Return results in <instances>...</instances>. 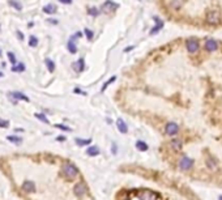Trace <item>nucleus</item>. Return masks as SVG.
<instances>
[{
	"mask_svg": "<svg viewBox=\"0 0 222 200\" xmlns=\"http://www.w3.org/2000/svg\"><path fill=\"white\" fill-rule=\"evenodd\" d=\"M22 190L25 191L26 194H32V192L36 191V184H34L32 181H26V182H24V183H22Z\"/></svg>",
	"mask_w": 222,
	"mask_h": 200,
	"instance_id": "nucleus-10",
	"label": "nucleus"
},
{
	"mask_svg": "<svg viewBox=\"0 0 222 200\" xmlns=\"http://www.w3.org/2000/svg\"><path fill=\"white\" fill-rule=\"evenodd\" d=\"M56 11H58V7L54 5V4H47V5L43 7V12L46 15H54Z\"/></svg>",
	"mask_w": 222,
	"mask_h": 200,
	"instance_id": "nucleus-13",
	"label": "nucleus"
},
{
	"mask_svg": "<svg viewBox=\"0 0 222 200\" xmlns=\"http://www.w3.org/2000/svg\"><path fill=\"white\" fill-rule=\"evenodd\" d=\"M36 118H38L41 122H45V123H49V119L46 118V115H43V114H36Z\"/></svg>",
	"mask_w": 222,
	"mask_h": 200,
	"instance_id": "nucleus-30",
	"label": "nucleus"
},
{
	"mask_svg": "<svg viewBox=\"0 0 222 200\" xmlns=\"http://www.w3.org/2000/svg\"><path fill=\"white\" fill-rule=\"evenodd\" d=\"M16 132H24L22 128H16Z\"/></svg>",
	"mask_w": 222,
	"mask_h": 200,
	"instance_id": "nucleus-40",
	"label": "nucleus"
},
{
	"mask_svg": "<svg viewBox=\"0 0 222 200\" xmlns=\"http://www.w3.org/2000/svg\"><path fill=\"white\" fill-rule=\"evenodd\" d=\"M0 55H2V50H0Z\"/></svg>",
	"mask_w": 222,
	"mask_h": 200,
	"instance_id": "nucleus-43",
	"label": "nucleus"
},
{
	"mask_svg": "<svg viewBox=\"0 0 222 200\" xmlns=\"http://www.w3.org/2000/svg\"><path fill=\"white\" fill-rule=\"evenodd\" d=\"M47 22H49V24H52V25H56V24H59V21L55 20V19H49V20H47Z\"/></svg>",
	"mask_w": 222,
	"mask_h": 200,
	"instance_id": "nucleus-35",
	"label": "nucleus"
},
{
	"mask_svg": "<svg viewBox=\"0 0 222 200\" xmlns=\"http://www.w3.org/2000/svg\"><path fill=\"white\" fill-rule=\"evenodd\" d=\"M86 191H88V188H86V186L82 183V182H78V183H76L75 187H73V192H75V195L77 198H82L86 194Z\"/></svg>",
	"mask_w": 222,
	"mask_h": 200,
	"instance_id": "nucleus-4",
	"label": "nucleus"
},
{
	"mask_svg": "<svg viewBox=\"0 0 222 200\" xmlns=\"http://www.w3.org/2000/svg\"><path fill=\"white\" fill-rule=\"evenodd\" d=\"M4 75H3V72H0V77H3Z\"/></svg>",
	"mask_w": 222,
	"mask_h": 200,
	"instance_id": "nucleus-41",
	"label": "nucleus"
},
{
	"mask_svg": "<svg viewBox=\"0 0 222 200\" xmlns=\"http://www.w3.org/2000/svg\"><path fill=\"white\" fill-rule=\"evenodd\" d=\"M220 21H221V16H220V13L217 11H212V12H209V13L207 15V22L208 24L217 25V24H220Z\"/></svg>",
	"mask_w": 222,
	"mask_h": 200,
	"instance_id": "nucleus-3",
	"label": "nucleus"
},
{
	"mask_svg": "<svg viewBox=\"0 0 222 200\" xmlns=\"http://www.w3.org/2000/svg\"><path fill=\"white\" fill-rule=\"evenodd\" d=\"M207 165H208V166L210 167V169H216V167H217V164H216V161H214V162H213V160H208V161H207Z\"/></svg>",
	"mask_w": 222,
	"mask_h": 200,
	"instance_id": "nucleus-31",
	"label": "nucleus"
},
{
	"mask_svg": "<svg viewBox=\"0 0 222 200\" xmlns=\"http://www.w3.org/2000/svg\"><path fill=\"white\" fill-rule=\"evenodd\" d=\"M186 47L191 54H193L199 50V42L196 41L195 38H190V40H187V42H186Z\"/></svg>",
	"mask_w": 222,
	"mask_h": 200,
	"instance_id": "nucleus-7",
	"label": "nucleus"
},
{
	"mask_svg": "<svg viewBox=\"0 0 222 200\" xmlns=\"http://www.w3.org/2000/svg\"><path fill=\"white\" fill-rule=\"evenodd\" d=\"M29 46L30 47H37L38 46V38L36 36H30V38H29Z\"/></svg>",
	"mask_w": 222,
	"mask_h": 200,
	"instance_id": "nucleus-25",
	"label": "nucleus"
},
{
	"mask_svg": "<svg viewBox=\"0 0 222 200\" xmlns=\"http://www.w3.org/2000/svg\"><path fill=\"white\" fill-rule=\"evenodd\" d=\"M140 199L141 200H155L157 195L150 192V191H142V192H140Z\"/></svg>",
	"mask_w": 222,
	"mask_h": 200,
	"instance_id": "nucleus-11",
	"label": "nucleus"
},
{
	"mask_svg": "<svg viewBox=\"0 0 222 200\" xmlns=\"http://www.w3.org/2000/svg\"><path fill=\"white\" fill-rule=\"evenodd\" d=\"M218 200H222V195H221V196H220V198H218Z\"/></svg>",
	"mask_w": 222,
	"mask_h": 200,
	"instance_id": "nucleus-42",
	"label": "nucleus"
},
{
	"mask_svg": "<svg viewBox=\"0 0 222 200\" xmlns=\"http://www.w3.org/2000/svg\"><path fill=\"white\" fill-rule=\"evenodd\" d=\"M7 55H8V59H9V62L12 63V66H15V64H16V56H15V54H13V53H8Z\"/></svg>",
	"mask_w": 222,
	"mask_h": 200,
	"instance_id": "nucleus-29",
	"label": "nucleus"
},
{
	"mask_svg": "<svg viewBox=\"0 0 222 200\" xmlns=\"http://www.w3.org/2000/svg\"><path fill=\"white\" fill-rule=\"evenodd\" d=\"M59 2L62 3V4H71L72 0H59Z\"/></svg>",
	"mask_w": 222,
	"mask_h": 200,
	"instance_id": "nucleus-36",
	"label": "nucleus"
},
{
	"mask_svg": "<svg viewBox=\"0 0 222 200\" xmlns=\"http://www.w3.org/2000/svg\"><path fill=\"white\" fill-rule=\"evenodd\" d=\"M24 71H25V64L24 63L12 66V72H24Z\"/></svg>",
	"mask_w": 222,
	"mask_h": 200,
	"instance_id": "nucleus-21",
	"label": "nucleus"
},
{
	"mask_svg": "<svg viewBox=\"0 0 222 200\" xmlns=\"http://www.w3.org/2000/svg\"><path fill=\"white\" fill-rule=\"evenodd\" d=\"M72 68L75 69L76 72H78V73H80V72H82V71H84V69H85V60L82 59V58H80V59L77 60V62L72 63Z\"/></svg>",
	"mask_w": 222,
	"mask_h": 200,
	"instance_id": "nucleus-8",
	"label": "nucleus"
},
{
	"mask_svg": "<svg viewBox=\"0 0 222 200\" xmlns=\"http://www.w3.org/2000/svg\"><path fill=\"white\" fill-rule=\"evenodd\" d=\"M16 34H17V38H19L20 41H24V34L21 33L20 30H17V32H16Z\"/></svg>",
	"mask_w": 222,
	"mask_h": 200,
	"instance_id": "nucleus-34",
	"label": "nucleus"
},
{
	"mask_svg": "<svg viewBox=\"0 0 222 200\" xmlns=\"http://www.w3.org/2000/svg\"><path fill=\"white\" fill-rule=\"evenodd\" d=\"M9 5L13 7V8H15V9H17V11H21V9H22V5H21L20 2H17V0H9Z\"/></svg>",
	"mask_w": 222,
	"mask_h": 200,
	"instance_id": "nucleus-23",
	"label": "nucleus"
},
{
	"mask_svg": "<svg viewBox=\"0 0 222 200\" xmlns=\"http://www.w3.org/2000/svg\"><path fill=\"white\" fill-rule=\"evenodd\" d=\"M115 80H116V76H111V77H110V80H108V81H106V82H104V84H103V86H102V92H104L107 86L110 85V84H112V82H114Z\"/></svg>",
	"mask_w": 222,
	"mask_h": 200,
	"instance_id": "nucleus-27",
	"label": "nucleus"
},
{
	"mask_svg": "<svg viewBox=\"0 0 222 200\" xmlns=\"http://www.w3.org/2000/svg\"><path fill=\"white\" fill-rule=\"evenodd\" d=\"M11 97L12 98H16V99H20V101H25V102H29L30 101V98H28V95H25V94L20 93V92H13V93H11Z\"/></svg>",
	"mask_w": 222,
	"mask_h": 200,
	"instance_id": "nucleus-14",
	"label": "nucleus"
},
{
	"mask_svg": "<svg viewBox=\"0 0 222 200\" xmlns=\"http://www.w3.org/2000/svg\"><path fill=\"white\" fill-rule=\"evenodd\" d=\"M154 20L157 21V26H155L154 29H152V30H150V34H155L157 32H158V30H161V28L163 26V22H162V21H161L159 19H157V17H154Z\"/></svg>",
	"mask_w": 222,
	"mask_h": 200,
	"instance_id": "nucleus-20",
	"label": "nucleus"
},
{
	"mask_svg": "<svg viewBox=\"0 0 222 200\" xmlns=\"http://www.w3.org/2000/svg\"><path fill=\"white\" fill-rule=\"evenodd\" d=\"M171 147L174 150H180L182 149V141L179 139H172L171 140Z\"/></svg>",
	"mask_w": 222,
	"mask_h": 200,
	"instance_id": "nucleus-18",
	"label": "nucleus"
},
{
	"mask_svg": "<svg viewBox=\"0 0 222 200\" xmlns=\"http://www.w3.org/2000/svg\"><path fill=\"white\" fill-rule=\"evenodd\" d=\"M8 126H9V123H8L7 120H3V119H0V127H3V128H7Z\"/></svg>",
	"mask_w": 222,
	"mask_h": 200,
	"instance_id": "nucleus-33",
	"label": "nucleus"
},
{
	"mask_svg": "<svg viewBox=\"0 0 222 200\" xmlns=\"http://www.w3.org/2000/svg\"><path fill=\"white\" fill-rule=\"evenodd\" d=\"M56 140H58V141H64L65 137L64 136H58V137H56Z\"/></svg>",
	"mask_w": 222,
	"mask_h": 200,
	"instance_id": "nucleus-38",
	"label": "nucleus"
},
{
	"mask_svg": "<svg viewBox=\"0 0 222 200\" xmlns=\"http://www.w3.org/2000/svg\"><path fill=\"white\" fill-rule=\"evenodd\" d=\"M55 127H56V128H60V129H63V131H68V132H69V131H72V129L69 128V127H67V126H63V124H56Z\"/></svg>",
	"mask_w": 222,
	"mask_h": 200,
	"instance_id": "nucleus-32",
	"label": "nucleus"
},
{
	"mask_svg": "<svg viewBox=\"0 0 222 200\" xmlns=\"http://www.w3.org/2000/svg\"><path fill=\"white\" fill-rule=\"evenodd\" d=\"M84 33H85V36H86V38H88L89 41H90V40H93V36H94V33L91 32L90 29H85V30H84Z\"/></svg>",
	"mask_w": 222,
	"mask_h": 200,
	"instance_id": "nucleus-28",
	"label": "nucleus"
},
{
	"mask_svg": "<svg viewBox=\"0 0 222 200\" xmlns=\"http://www.w3.org/2000/svg\"><path fill=\"white\" fill-rule=\"evenodd\" d=\"M165 132H166L169 136H174V135H176L179 132V126L176 123H174V122H170V123L166 124V127H165Z\"/></svg>",
	"mask_w": 222,
	"mask_h": 200,
	"instance_id": "nucleus-6",
	"label": "nucleus"
},
{
	"mask_svg": "<svg viewBox=\"0 0 222 200\" xmlns=\"http://www.w3.org/2000/svg\"><path fill=\"white\" fill-rule=\"evenodd\" d=\"M116 127H118V129L121 132V133H127L128 132V127H127V124H125V122L123 120V119H116Z\"/></svg>",
	"mask_w": 222,
	"mask_h": 200,
	"instance_id": "nucleus-12",
	"label": "nucleus"
},
{
	"mask_svg": "<svg viewBox=\"0 0 222 200\" xmlns=\"http://www.w3.org/2000/svg\"><path fill=\"white\" fill-rule=\"evenodd\" d=\"M133 49V46H131V47H128V49H124V53H128V51H131Z\"/></svg>",
	"mask_w": 222,
	"mask_h": 200,
	"instance_id": "nucleus-39",
	"label": "nucleus"
},
{
	"mask_svg": "<svg viewBox=\"0 0 222 200\" xmlns=\"http://www.w3.org/2000/svg\"><path fill=\"white\" fill-rule=\"evenodd\" d=\"M45 63H46V66H47V69H49L50 72H54V71H55V63L52 62L51 59L46 58V59H45Z\"/></svg>",
	"mask_w": 222,
	"mask_h": 200,
	"instance_id": "nucleus-22",
	"label": "nucleus"
},
{
	"mask_svg": "<svg viewBox=\"0 0 222 200\" xmlns=\"http://www.w3.org/2000/svg\"><path fill=\"white\" fill-rule=\"evenodd\" d=\"M218 49V42L214 41V40H208L205 42V50L209 51V53H212V51H216Z\"/></svg>",
	"mask_w": 222,
	"mask_h": 200,
	"instance_id": "nucleus-9",
	"label": "nucleus"
},
{
	"mask_svg": "<svg viewBox=\"0 0 222 200\" xmlns=\"http://www.w3.org/2000/svg\"><path fill=\"white\" fill-rule=\"evenodd\" d=\"M118 8H119V4L118 3L112 2V0H106L102 5V12L103 13H112Z\"/></svg>",
	"mask_w": 222,
	"mask_h": 200,
	"instance_id": "nucleus-2",
	"label": "nucleus"
},
{
	"mask_svg": "<svg viewBox=\"0 0 222 200\" xmlns=\"http://www.w3.org/2000/svg\"><path fill=\"white\" fill-rule=\"evenodd\" d=\"M193 166V160L190 158V157H182L180 161H179V167L182 170H190L191 167Z\"/></svg>",
	"mask_w": 222,
	"mask_h": 200,
	"instance_id": "nucleus-5",
	"label": "nucleus"
},
{
	"mask_svg": "<svg viewBox=\"0 0 222 200\" xmlns=\"http://www.w3.org/2000/svg\"><path fill=\"white\" fill-rule=\"evenodd\" d=\"M62 171H63V175L67 178V179H75V178L78 175V169L71 162L64 164Z\"/></svg>",
	"mask_w": 222,
	"mask_h": 200,
	"instance_id": "nucleus-1",
	"label": "nucleus"
},
{
	"mask_svg": "<svg viewBox=\"0 0 222 200\" xmlns=\"http://www.w3.org/2000/svg\"><path fill=\"white\" fill-rule=\"evenodd\" d=\"M88 15L93 16V17L98 16V15H99V9H98V8H95V7H90L89 9H88Z\"/></svg>",
	"mask_w": 222,
	"mask_h": 200,
	"instance_id": "nucleus-26",
	"label": "nucleus"
},
{
	"mask_svg": "<svg viewBox=\"0 0 222 200\" xmlns=\"http://www.w3.org/2000/svg\"><path fill=\"white\" fill-rule=\"evenodd\" d=\"M116 149H118L116 145H115V144H112V150H111V152H112V154H116Z\"/></svg>",
	"mask_w": 222,
	"mask_h": 200,
	"instance_id": "nucleus-37",
	"label": "nucleus"
},
{
	"mask_svg": "<svg viewBox=\"0 0 222 200\" xmlns=\"http://www.w3.org/2000/svg\"><path fill=\"white\" fill-rule=\"evenodd\" d=\"M75 141H76V144H77L78 147H85V145L90 144V143H91V139H80V137H77Z\"/></svg>",
	"mask_w": 222,
	"mask_h": 200,
	"instance_id": "nucleus-17",
	"label": "nucleus"
},
{
	"mask_svg": "<svg viewBox=\"0 0 222 200\" xmlns=\"http://www.w3.org/2000/svg\"><path fill=\"white\" fill-rule=\"evenodd\" d=\"M67 49H68V51L71 54H76L77 53V46H76V42H75V40H69L68 41V45H67Z\"/></svg>",
	"mask_w": 222,
	"mask_h": 200,
	"instance_id": "nucleus-15",
	"label": "nucleus"
},
{
	"mask_svg": "<svg viewBox=\"0 0 222 200\" xmlns=\"http://www.w3.org/2000/svg\"><path fill=\"white\" fill-rule=\"evenodd\" d=\"M136 148L141 152H145V150H148V144L146 143H144L142 140H137L136 141Z\"/></svg>",
	"mask_w": 222,
	"mask_h": 200,
	"instance_id": "nucleus-19",
	"label": "nucleus"
},
{
	"mask_svg": "<svg viewBox=\"0 0 222 200\" xmlns=\"http://www.w3.org/2000/svg\"><path fill=\"white\" fill-rule=\"evenodd\" d=\"M7 140H9L11 143H13V144H21V143H22V139L19 137V136H8Z\"/></svg>",
	"mask_w": 222,
	"mask_h": 200,
	"instance_id": "nucleus-24",
	"label": "nucleus"
},
{
	"mask_svg": "<svg viewBox=\"0 0 222 200\" xmlns=\"http://www.w3.org/2000/svg\"><path fill=\"white\" fill-rule=\"evenodd\" d=\"M86 154L90 156V157H95V156L99 154V148L98 147H89L86 149Z\"/></svg>",
	"mask_w": 222,
	"mask_h": 200,
	"instance_id": "nucleus-16",
	"label": "nucleus"
}]
</instances>
